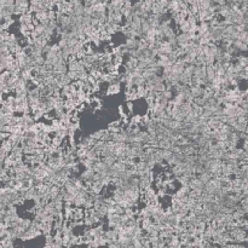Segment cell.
Returning <instances> with one entry per match:
<instances>
[{
    "instance_id": "cell-1",
    "label": "cell",
    "mask_w": 248,
    "mask_h": 248,
    "mask_svg": "<svg viewBox=\"0 0 248 248\" xmlns=\"http://www.w3.org/2000/svg\"><path fill=\"white\" fill-rule=\"evenodd\" d=\"M68 69L70 71H81V70L85 69V67L79 59H75V61H71V62L68 63Z\"/></svg>"
},
{
    "instance_id": "cell-2",
    "label": "cell",
    "mask_w": 248,
    "mask_h": 248,
    "mask_svg": "<svg viewBox=\"0 0 248 248\" xmlns=\"http://www.w3.org/2000/svg\"><path fill=\"white\" fill-rule=\"evenodd\" d=\"M43 232L40 231V230H34V229H28L27 231H25V234L23 235V237L21 240L23 241H27V240H33L35 237H38L39 235H41Z\"/></svg>"
},
{
    "instance_id": "cell-3",
    "label": "cell",
    "mask_w": 248,
    "mask_h": 248,
    "mask_svg": "<svg viewBox=\"0 0 248 248\" xmlns=\"http://www.w3.org/2000/svg\"><path fill=\"white\" fill-rule=\"evenodd\" d=\"M190 189L191 190H204V184L199 177H196L190 181Z\"/></svg>"
},
{
    "instance_id": "cell-4",
    "label": "cell",
    "mask_w": 248,
    "mask_h": 248,
    "mask_svg": "<svg viewBox=\"0 0 248 248\" xmlns=\"http://www.w3.org/2000/svg\"><path fill=\"white\" fill-rule=\"evenodd\" d=\"M85 219V211L82 208H74L73 209V214H71V220L74 222H79Z\"/></svg>"
},
{
    "instance_id": "cell-5",
    "label": "cell",
    "mask_w": 248,
    "mask_h": 248,
    "mask_svg": "<svg viewBox=\"0 0 248 248\" xmlns=\"http://www.w3.org/2000/svg\"><path fill=\"white\" fill-rule=\"evenodd\" d=\"M94 174H96L94 169H85V171H84V172L81 173L80 178H81L82 181L86 183V181H93V178H94Z\"/></svg>"
},
{
    "instance_id": "cell-6",
    "label": "cell",
    "mask_w": 248,
    "mask_h": 248,
    "mask_svg": "<svg viewBox=\"0 0 248 248\" xmlns=\"http://www.w3.org/2000/svg\"><path fill=\"white\" fill-rule=\"evenodd\" d=\"M33 18H34V13L32 12H27V13H24L22 16H20V18H18V21L21 24H32L33 23Z\"/></svg>"
},
{
    "instance_id": "cell-7",
    "label": "cell",
    "mask_w": 248,
    "mask_h": 248,
    "mask_svg": "<svg viewBox=\"0 0 248 248\" xmlns=\"http://www.w3.org/2000/svg\"><path fill=\"white\" fill-rule=\"evenodd\" d=\"M120 90H121V82L116 81V82L112 84V85L108 87V90H107V94H108V96H110V94H116V93L120 92Z\"/></svg>"
},
{
    "instance_id": "cell-8",
    "label": "cell",
    "mask_w": 248,
    "mask_h": 248,
    "mask_svg": "<svg viewBox=\"0 0 248 248\" xmlns=\"http://www.w3.org/2000/svg\"><path fill=\"white\" fill-rule=\"evenodd\" d=\"M127 140H128V135L125 132L113 135V142L115 143H127Z\"/></svg>"
},
{
    "instance_id": "cell-9",
    "label": "cell",
    "mask_w": 248,
    "mask_h": 248,
    "mask_svg": "<svg viewBox=\"0 0 248 248\" xmlns=\"http://www.w3.org/2000/svg\"><path fill=\"white\" fill-rule=\"evenodd\" d=\"M109 168H110V167H108V166L101 160L99 162H97V163L94 165V168L93 169H94L96 173H104V172H108Z\"/></svg>"
},
{
    "instance_id": "cell-10",
    "label": "cell",
    "mask_w": 248,
    "mask_h": 248,
    "mask_svg": "<svg viewBox=\"0 0 248 248\" xmlns=\"http://www.w3.org/2000/svg\"><path fill=\"white\" fill-rule=\"evenodd\" d=\"M199 178L202 181V183L206 185L207 183H209V181L213 179V174L209 172V171H206V172H203L201 174H199Z\"/></svg>"
},
{
    "instance_id": "cell-11",
    "label": "cell",
    "mask_w": 248,
    "mask_h": 248,
    "mask_svg": "<svg viewBox=\"0 0 248 248\" xmlns=\"http://www.w3.org/2000/svg\"><path fill=\"white\" fill-rule=\"evenodd\" d=\"M138 45H139V39H126L125 46H126L128 50L138 48Z\"/></svg>"
},
{
    "instance_id": "cell-12",
    "label": "cell",
    "mask_w": 248,
    "mask_h": 248,
    "mask_svg": "<svg viewBox=\"0 0 248 248\" xmlns=\"http://www.w3.org/2000/svg\"><path fill=\"white\" fill-rule=\"evenodd\" d=\"M203 90H204V87H202V86H190L191 94L195 97V98H197V97H202Z\"/></svg>"
},
{
    "instance_id": "cell-13",
    "label": "cell",
    "mask_w": 248,
    "mask_h": 248,
    "mask_svg": "<svg viewBox=\"0 0 248 248\" xmlns=\"http://www.w3.org/2000/svg\"><path fill=\"white\" fill-rule=\"evenodd\" d=\"M183 154L185 156H192V155H197V149L194 145H188V147L183 148Z\"/></svg>"
},
{
    "instance_id": "cell-14",
    "label": "cell",
    "mask_w": 248,
    "mask_h": 248,
    "mask_svg": "<svg viewBox=\"0 0 248 248\" xmlns=\"http://www.w3.org/2000/svg\"><path fill=\"white\" fill-rule=\"evenodd\" d=\"M137 93H138L139 98H147L148 94H149V90L147 89L145 85H143V86H138V87H137Z\"/></svg>"
},
{
    "instance_id": "cell-15",
    "label": "cell",
    "mask_w": 248,
    "mask_h": 248,
    "mask_svg": "<svg viewBox=\"0 0 248 248\" xmlns=\"http://www.w3.org/2000/svg\"><path fill=\"white\" fill-rule=\"evenodd\" d=\"M232 45L236 47L238 51H242V52H246L248 51V45L247 44H245V43H242L241 40H236V41H234V44Z\"/></svg>"
},
{
    "instance_id": "cell-16",
    "label": "cell",
    "mask_w": 248,
    "mask_h": 248,
    "mask_svg": "<svg viewBox=\"0 0 248 248\" xmlns=\"http://www.w3.org/2000/svg\"><path fill=\"white\" fill-rule=\"evenodd\" d=\"M102 161H103L108 167H112V166H114V165L117 162V158H115V156H107V158H102Z\"/></svg>"
},
{
    "instance_id": "cell-17",
    "label": "cell",
    "mask_w": 248,
    "mask_h": 248,
    "mask_svg": "<svg viewBox=\"0 0 248 248\" xmlns=\"http://www.w3.org/2000/svg\"><path fill=\"white\" fill-rule=\"evenodd\" d=\"M59 195H61V188L57 186V185H52L51 189H50V196H51V199L53 200V199H56L57 196H59Z\"/></svg>"
},
{
    "instance_id": "cell-18",
    "label": "cell",
    "mask_w": 248,
    "mask_h": 248,
    "mask_svg": "<svg viewBox=\"0 0 248 248\" xmlns=\"http://www.w3.org/2000/svg\"><path fill=\"white\" fill-rule=\"evenodd\" d=\"M140 124H142V116H140V115H135V116H132V119L130 120V126H132V127L140 126Z\"/></svg>"
},
{
    "instance_id": "cell-19",
    "label": "cell",
    "mask_w": 248,
    "mask_h": 248,
    "mask_svg": "<svg viewBox=\"0 0 248 248\" xmlns=\"http://www.w3.org/2000/svg\"><path fill=\"white\" fill-rule=\"evenodd\" d=\"M179 30H181V33H190V30H191V25H190V23L185 20V21L179 25Z\"/></svg>"
},
{
    "instance_id": "cell-20",
    "label": "cell",
    "mask_w": 248,
    "mask_h": 248,
    "mask_svg": "<svg viewBox=\"0 0 248 248\" xmlns=\"http://www.w3.org/2000/svg\"><path fill=\"white\" fill-rule=\"evenodd\" d=\"M181 110L184 114H186V115H188V114L191 113L192 110H194V108H192V104H191V103H188V102H185V103H184V104H183V105L181 107Z\"/></svg>"
},
{
    "instance_id": "cell-21",
    "label": "cell",
    "mask_w": 248,
    "mask_h": 248,
    "mask_svg": "<svg viewBox=\"0 0 248 248\" xmlns=\"http://www.w3.org/2000/svg\"><path fill=\"white\" fill-rule=\"evenodd\" d=\"M245 211L241 208V209H237V211H234L232 212V217H234V220H238V219H242L245 217Z\"/></svg>"
},
{
    "instance_id": "cell-22",
    "label": "cell",
    "mask_w": 248,
    "mask_h": 248,
    "mask_svg": "<svg viewBox=\"0 0 248 248\" xmlns=\"http://www.w3.org/2000/svg\"><path fill=\"white\" fill-rule=\"evenodd\" d=\"M99 39H101V41H109V43H110L112 35L108 33L107 30H103V32L99 33Z\"/></svg>"
},
{
    "instance_id": "cell-23",
    "label": "cell",
    "mask_w": 248,
    "mask_h": 248,
    "mask_svg": "<svg viewBox=\"0 0 248 248\" xmlns=\"http://www.w3.org/2000/svg\"><path fill=\"white\" fill-rule=\"evenodd\" d=\"M23 154L24 155H35L36 154V149L33 147H29V145H25L23 148Z\"/></svg>"
},
{
    "instance_id": "cell-24",
    "label": "cell",
    "mask_w": 248,
    "mask_h": 248,
    "mask_svg": "<svg viewBox=\"0 0 248 248\" xmlns=\"http://www.w3.org/2000/svg\"><path fill=\"white\" fill-rule=\"evenodd\" d=\"M105 131H107V130H99V131L92 133L91 137H92L93 139H96V140H102V138H103V135H104V133H105Z\"/></svg>"
},
{
    "instance_id": "cell-25",
    "label": "cell",
    "mask_w": 248,
    "mask_h": 248,
    "mask_svg": "<svg viewBox=\"0 0 248 248\" xmlns=\"http://www.w3.org/2000/svg\"><path fill=\"white\" fill-rule=\"evenodd\" d=\"M96 163H97V162H94L93 160H90V158H87V160H85V161L82 162V165L86 167V169H93Z\"/></svg>"
},
{
    "instance_id": "cell-26",
    "label": "cell",
    "mask_w": 248,
    "mask_h": 248,
    "mask_svg": "<svg viewBox=\"0 0 248 248\" xmlns=\"http://www.w3.org/2000/svg\"><path fill=\"white\" fill-rule=\"evenodd\" d=\"M44 115H45V113H44L41 109H39V108H38L36 110H34V112H33V117H34V120H35V121H38L39 119H41Z\"/></svg>"
},
{
    "instance_id": "cell-27",
    "label": "cell",
    "mask_w": 248,
    "mask_h": 248,
    "mask_svg": "<svg viewBox=\"0 0 248 248\" xmlns=\"http://www.w3.org/2000/svg\"><path fill=\"white\" fill-rule=\"evenodd\" d=\"M102 140L103 142H105V143H108V142H112L113 140V133H110L108 130L105 131V133L103 135V138H102Z\"/></svg>"
},
{
    "instance_id": "cell-28",
    "label": "cell",
    "mask_w": 248,
    "mask_h": 248,
    "mask_svg": "<svg viewBox=\"0 0 248 248\" xmlns=\"http://www.w3.org/2000/svg\"><path fill=\"white\" fill-rule=\"evenodd\" d=\"M84 223H85V225L89 226V227H92V226L96 224V222H94V219H93L92 217H86V218L84 219Z\"/></svg>"
},
{
    "instance_id": "cell-29",
    "label": "cell",
    "mask_w": 248,
    "mask_h": 248,
    "mask_svg": "<svg viewBox=\"0 0 248 248\" xmlns=\"http://www.w3.org/2000/svg\"><path fill=\"white\" fill-rule=\"evenodd\" d=\"M68 76L71 79V81H78L79 80V71H68Z\"/></svg>"
},
{
    "instance_id": "cell-30",
    "label": "cell",
    "mask_w": 248,
    "mask_h": 248,
    "mask_svg": "<svg viewBox=\"0 0 248 248\" xmlns=\"http://www.w3.org/2000/svg\"><path fill=\"white\" fill-rule=\"evenodd\" d=\"M165 36H166V38H167V40H168V39H172V38H176V36H177V34H176V32H174V29L171 27L166 32Z\"/></svg>"
},
{
    "instance_id": "cell-31",
    "label": "cell",
    "mask_w": 248,
    "mask_h": 248,
    "mask_svg": "<svg viewBox=\"0 0 248 248\" xmlns=\"http://www.w3.org/2000/svg\"><path fill=\"white\" fill-rule=\"evenodd\" d=\"M58 46H59L61 50H63V48L68 47V40L67 39H61V40L58 41Z\"/></svg>"
},
{
    "instance_id": "cell-32",
    "label": "cell",
    "mask_w": 248,
    "mask_h": 248,
    "mask_svg": "<svg viewBox=\"0 0 248 248\" xmlns=\"http://www.w3.org/2000/svg\"><path fill=\"white\" fill-rule=\"evenodd\" d=\"M148 68H149V66H148L145 62H139V64H138V67H137V69L138 70H140L142 73L144 71V70H147Z\"/></svg>"
},
{
    "instance_id": "cell-33",
    "label": "cell",
    "mask_w": 248,
    "mask_h": 248,
    "mask_svg": "<svg viewBox=\"0 0 248 248\" xmlns=\"http://www.w3.org/2000/svg\"><path fill=\"white\" fill-rule=\"evenodd\" d=\"M119 113H120V115H121V117H122V119L127 117V112L125 110L124 105H120V107H119Z\"/></svg>"
},
{
    "instance_id": "cell-34",
    "label": "cell",
    "mask_w": 248,
    "mask_h": 248,
    "mask_svg": "<svg viewBox=\"0 0 248 248\" xmlns=\"http://www.w3.org/2000/svg\"><path fill=\"white\" fill-rule=\"evenodd\" d=\"M127 108H128V110H130V114L133 112V103L132 102H127Z\"/></svg>"
},
{
    "instance_id": "cell-35",
    "label": "cell",
    "mask_w": 248,
    "mask_h": 248,
    "mask_svg": "<svg viewBox=\"0 0 248 248\" xmlns=\"http://www.w3.org/2000/svg\"><path fill=\"white\" fill-rule=\"evenodd\" d=\"M188 2V5H194V4H197V0H185Z\"/></svg>"
},
{
    "instance_id": "cell-36",
    "label": "cell",
    "mask_w": 248,
    "mask_h": 248,
    "mask_svg": "<svg viewBox=\"0 0 248 248\" xmlns=\"http://www.w3.org/2000/svg\"><path fill=\"white\" fill-rule=\"evenodd\" d=\"M75 248H81V247H75Z\"/></svg>"
}]
</instances>
